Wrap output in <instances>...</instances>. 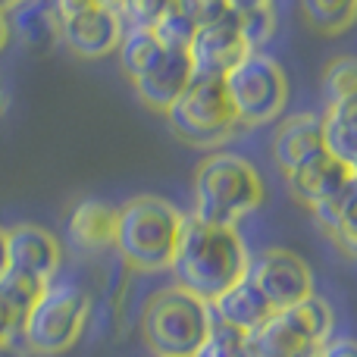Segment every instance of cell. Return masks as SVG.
Listing matches in <instances>:
<instances>
[{
    "label": "cell",
    "instance_id": "6da1fadb",
    "mask_svg": "<svg viewBox=\"0 0 357 357\" xmlns=\"http://www.w3.org/2000/svg\"><path fill=\"white\" fill-rule=\"evenodd\" d=\"M248 260L251 254H248L238 229L210 226L191 213L182 216L176 254L169 264L182 291L201 298L204 304H213L222 291H229L238 279H245Z\"/></svg>",
    "mask_w": 357,
    "mask_h": 357
},
{
    "label": "cell",
    "instance_id": "7a4b0ae2",
    "mask_svg": "<svg viewBox=\"0 0 357 357\" xmlns=\"http://www.w3.org/2000/svg\"><path fill=\"white\" fill-rule=\"evenodd\" d=\"M182 210L163 197H132L116 207V229H113V248L116 257L126 260L129 270L160 273L169 270L182 229Z\"/></svg>",
    "mask_w": 357,
    "mask_h": 357
},
{
    "label": "cell",
    "instance_id": "3957f363",
    "mask_svg": "<svg viewBox=\"0 0 357 357\" xmlns=\"http://www.w3.org/2000/svg\"><path fill=\"white\" fill-rule=\"evenodd\" d=\"M264 201V176L257 173L251 160L238 154H210L195 169V213L210 226H229Z\"/></svg>",
    "mask_w": 357,
    "mask_h": 357
},
{
    "label": "cell",
    "instance_id": "277c9868",
    "mask_svg": "<svg viewBox=\"0 0 357 357\" xmlns=\"http://www.w3.org/2000/svg\"><path fill=\"white\" fill-rule=\"evenodd\" d=\"M207 329L210 304L178 285L157 291L142 310V335L157 357H195Z\"/></svg>",
    "mask_w": 357,
    "mask_h": 357
},
{
    "label": "cell",
    "instance_id": "5b68a950",
    "mask_svg": "<svg viewBox=\"0 0 357 357\" xmlns=\"http://www.w3.org/2000/svg\"><path fill=\"white\" fill-rule=\"evenodd\" d=\"M226 98L235 110L238 126H264L282 116L289 104V75L273 56L260 50H248L226 75Z\"/></svg>",
    "mask_w": 357,
    "mask_h": 357
},
{
    "label": "cell",
    "instance_id": "8992f818",
    "mask_svg": "<svg viewBox=\"0 0 357 357\" xmlns=\"http://www.w3.org/2000/svg\"><path fill=\"white\" fill-rule=\"evenodd\" d=\"M163 116L176 138H182L191 148H216L238 129L222 79H210V75H195Z\"/></svg>",
    "mask_w": 357,
    "mask_h": 357
},
{
    "label": "cell",
    "instance_id": "52a82bcc",
    "mask_svg": "<svg viewBox=\"0 0 357 357\" xmlns=\"http://www.w3.org/2000/svg\"><path fill=\"white\" fill-rule=\"evenodd\" d=\"M91 301L75 285H50L41 291L35 307L22 317V335L25 345L35 354L54 357L63 354L82 339V329L88 323Z\"/></svg>",
    "mask_w": 357,
    "mask_h": 357
},
{
    "label": "cell",
    "instance_id": "ba28073f",
    "mask_svg": "<svg viewBox=\"0 0 357 357\" xmlns=\"http://www.w3.org/2000/svg\"><path fill=\"white\" fill-rule=\"evenodd\" d=\"M245 279H251L254 289L270 301L273 310L291 307L307 295H314V273H310L307 260L285 248H270V251H260L257 257H251Z\"/></svg>",
    "mask_w": 357,
    "mask_h": 357
},
{
    "label": "cell",
    "instance_id": "9c48e42d",
    "mask_svg": "<svg viewBox=\"0 0 357 357\" xmlns=\"http://www.w3.org/2000/svg\"><path fill=\"white\" fill-rule=\"evenodd\" d=\"M126 25L116 6H88L60 22V41L82 60H100L119 47Z\"/></svg>",
    "mask_w": 357,
    "mask_h": 357
},
{
    "label": "cell",
    "instance_id": "30bf717a",
    "mask_svg": "<svg viewBox=\"0 0 357 357\" xmlns=\"http://www.w3.org/2000/svg\"><path fill=\"white\" fill-rule=\"evenodd\" d=\"M245 54H248V47L238 35L235 13H226V16L213 19L207 25H197L195 38L188 44L195 75H210V79H222Z\"/></svg>",
    "mask_w": 357,
    "mask_h": 357
},
{
    "label": "cell",
    "instance_id": "8fae6325",
    "mask_svg": "<svg viewBox=\"0 0 357 357\" xmlns=\"http://www.w3.org/2000/svg\"><path fill=\"white\" fill-rule=\"evenodd\" d=\"M191 79H195V66H191L188 50L163 47L132 79V85H135V94L142 98V104H148L157 113H167L173 107V100L191 85Z\"/></svg>",
    "mask_w": 357,
    "mask_h": 357
},
{
    "label": "cell",
    "instance_id": "7c38bea8",
    "mask_svg": "<svg viewBox=\"0 0 357 357\" xmlns=\"http://www.w3.org/2000/svg\"><path fill=\"white\" fill-rule=\"evenodd\" d=\"M60 264H63V251L54 232L31 226V222L13 226L6 232V266L31 273V276L50 282L56 276V270H60Z\"/></svg>",
    "mask_w": 357,
    "mask_h": 357
},
{
    "label": "cell",
    "instance_id": "4fadbf2b",
    "mask_svg": "<svg viewBox=\"0 0 357 357\" xmlns=\"http://www.w3.org/2000/svg\"><path fill=\"white\" fill-rule=\"evenodd\" d=\"M354 182H357L354 169L345 167V163H339L335 157H329L326 151L289 173L291 195H295L301 204H307V207L333 201V197H339L342 191L351 188Z\"/></svg>",
    "mask_w": 357,
    "mask_h": 357
},
{
    "label": "cell",
    "instance_id": "5bb4252c",
    "mask_svg": "<svg viewBox=\"0 0 357 357\" xmlns=\"http://www.w3.org/2000/svg\"><path fill=\"white\" fill-rule=\"evenodd\" d=\"M320 154H323V135L317 113H295V116L279 123L276 135H273V160L285 176Z\"/></svg>",
    "mask_w": 357,
    "mask_h": 357
},
{
    "label": "cell",
    "instance_id": "9a60e30c",
    "mask_svg": "<svg viewBox=\"0 0 357 357\" xmlns=\"http://www.w3.org/2000/svg\"><path fill=\"white\" fill-rule=\"evenodd\" d=\"M6 22L10 38L16 35L31 54H47L60 41V16L50 0H16V6L6 13Z\"/></svg>",
    "mask_w": 357,
    "mask_h": 357
},
{
    "label": "cell",
    "instance_id": "2e32d148",
    "mask_svg": "<svg viewBox=\"0 0 357 357\" xmlns=\"http://www.w3.org/2000/svg\"><path fill=\"white\" fill-rule=\"evenodd\" d=\"M113 229H116V207L107 201H82L66 216V238L75 251H104L113 245Z\"/></svg>",
    "mask_w": 357,
    "mask_h": 357
},
{
    "label": "cell",
    "instance_id": "e0dca14e",
    "mask_svg": "<svg viewBox=\"0 0 357 357\" xmlns=\"http://www.w3.org/2000/svg\"><path fill=\"white\" fill-rule=\"evenodd\" d=\"M210 314H213L216 320L229 323V326L241 329V333H254V329L264 326L276 310H273L270 301L254 289L251 279H238L232 289L222 291V295L210 304Z\"/></svg>",
    "mask_w": 357,
    "mask_h": 357
},
{
    "label": "cell",
    "instance_id": "ac0fdd59",
    "mask_svg": "<svg viewBox=\"0 0 357 357\" xmlns=\"http://www.w3.org/2000/svg\"><path fill=\"white\" fill-rule=\"evenodd\" d=\"M320 135H323V151L354 169V163H357V100L326 104V113L320 116Z\"/></svg>",
    "mask_w": 357,
    "mask_h": 357
},
{
    "label": "cell",
    "instance_id": "d6986e66",
    "mask_svg": "<svg viewBox=\"0 0 357 357\" xmlns=\"http://www.w3.org/2000/svg\"><path fill=\"white\" fill-rule=\"evenodd\" d=\"M276 317L301 345H323V342H329L335 326L333 307L317 295H307L304 301L291 304V307L276 310Z\"/></svg>",
    "mask_w": 357,
    "mask_h": 357
},
{
    "label": "cell",
    "instance_id": "ffe728a7",
    "mask_svg": "<svg viewBox=\"0 0 357 357\" xmlns=\"http://www.w3.org/2000/svg\"><path fill=\"white\" fill-rule=\"evenodd\" d=\"M354 201H357V182H354L348 191H342L339 197H333V201L310 207V210H314V216H317V222L323 226V232H326L329 238L335 241V248H339V251L345 254L348 260H354V257H357Z\"/></svg>",
    "mask_w": 357,
    "mask_h": 357
},
{
    "label": "cell",
    "instance_id": "44dd1931",
    "mask_svg": "<svg viewBox=\"0 0 357 357\" xmlns=\"http://www.w3.org/2000/svg\"><path fill=\"white\" fill-rule=\"evenodd\" d=\"M160 50H163V44L157 41L154 29H132L129 25V29L123 31V38H119V47H116L119 66H123V73L129 75V79H135Z\"/></svg>",
    "mask_w": 357,
    "mask_h": 357
},
{
    "label": "cell",
    "instance_id": "7402d4cb",
    "mask_svg": "<svg viewBox=\"0 0 357 357\" xmlns=\"http://www.w3.org/2000/svg\"><path fill=\"white\" fill-rule=\"evenodd\" d=\"M44 289H47V282L31 276V273L13 270V266H6V270L0 273V298L10 304V310L19 317V323H22V317L29 314L31 307H35V301L41 298Z\"/></svg>",
    "mask_w": 357,
    "mask_h": 357
},
{
    "label": "cell",
    "instance_id": "603a6c76",
    "mask_svg": "<svg viewBox=\"0 0 357 357\" xmlns=\"http://www.w3.org/2000/svg\"><path fill=\"white\" fill-rule=\"evenodd\" d=\"M301 348H307V345H301V342L279 323L276 314L260 329L248 333V354L251 357H295Z\"/></svg>",
    "mask_w": 357,
    "mask_h": 357
},
{
    "label": "cell",
    "instance_id": "cb8c5ba5",
    "mask_svg": "<svg viewBox=\"0 0 357 357\" xmlns=\"http://www.w3.org/2000/svg\"><path fill=\"white\" fill-rule=\"evenodd\" d=\"M304 19L323 35H342L354 22L357 0H301Z\"/></svg>",
    "mask_w": 357,
    "mask_h": 357
},
{
    "label": "cell",
    "instance_id": "d4e9b609",
    "mask_svg": "<svg viewBox=\"0 0 357 357\" xmlns=\"http://www.w3.org/2000/svg\"><path fill=\"white\" fill-rule=\"evenodd\" d=\"M195 357H251L248 354V333H241V329L229 326V323L216 320L210 314V329Z\"/></svg>",
    "mask_w": 357,
    "mask_h": 357
},
{
    "label": "cell",
    "instance_id": "484cf974",
    "mask_svg": "<svg viewBox=\"0 0 357 357\" xmlns=\"http://www.w3.org/2000/svg\"><path fill=\"white\" fill-rule=\"evenodd\" d=\"M323 94L326 104L339 100H357V63L354 56H335L323 73Z\"/></svg>",
    "mask_w": 357,
    "mask_h": 357
},
{
    "label": "cell",
    "instance_id": "4316f807",
    "mask_svg": "<svg viewBox=\"0 0 357 357\" xmlns=\"http://www.w3.org/2000/svg\"><path fill=\"white\" fill-rule=\"evenodd\" d=\"M238 35L241 41H245L248 50H260L264 44L273 41V35H276V10L270 6H257V10H248V13H238Z\"/></svg>",
    "mask_w": 357,
    "mask_h": 357
},
{
    "label": "cell",
    "instance_id": "83f0119b",
    "mask_svg": "<svg viewBox=\"0 0 357 357\" xmlns=\"http://www.w3.org/2000/svg\"><path fill=\"white\" fill-rule=\"evenodd\" d=\"M195 31H197V25L191 22V19L185 16V13L178 10L176 3L169 6V10L154 22V35H157V41H160L163 47L188 50V44H191V38H195Z\"/></svg>",
    "mask_w": 357,
    "mask_h": 357
},
{
    "label": "cell",
    "instance_id": "f1b7e54d",
    "mask_svg": "<svg viewBox=\"0 0 357 357\" xmlns=\"http://www.w3.org/2000/svg\"><path fill=\"white\" fill-rule=\"evenodd\" d=\"M173 6V0H116V13L132 29H154V22Z\"/></svg>",
    "mask_w": 357,
    "mask_h": 357
},
{
    "label": "cell",
    "instance_id": "f546056e",
    "mask_svg": "<svg viewBox=\"0 0 357 357\" xmlns=\"http://www.w3.org/2000/svg\"><path fill=\"white\" fill-rule=\"evenodd\" d=\"M173 3L195 25H207V22H213V19H220V16H226L229 13L222 0H173Z\"/></svg>",
    "mask_w": 357,
    "mask_h": 357
},
{
    "label": "cell",
    "instance_id": "4dcf8cb0",
    "mask_svg": "<svg viewBox=\"0 0 357 357\" xmlns=\"http://www.w3.org/2000/svg\"><path fill=\"white\" fill-rule=\"evenodd\" d=\"M320 357H357V348L351 339H333L320 345Z\"/></svg>",
    "mask_w": 357,
    "mask_h": 357
},
{
    "label": "cell",
    "instance_id": "1f68e13d",
    "mask_svg": "<svg viewBox=\"0 0 357 357\" xmlns=\"http://www.w3.org/2000/svg\"><path fill=\"white\" fill-rule=\"evenodd\" d=\"M16 326H19V317L10 310V304L0 298V345L3 342H10V335L16 333Z\"/></svg>",
    "mask_w": 357,
    "mask_h": 357
},
{
    "label": "cell",
    "instance_id": "d6a6232c",
    "mask_svg": "<svg viewBox=\"0 0 357 357\" xmlns=\"http://www.w3.org/2000/svg\"><path fill=\"white\" fill-rule=\"evenodd\" d=\"M50 3H54L56 16H60V22H63V19H69V16H75V13H82V10H88V6H94L98 0H50Z\"/></svg>",
    "mask_w": 357,
    "mask_h": 357
},
{
    "label": "cell",
    "instance_id": "836d02e7",
    "mask_svg": "<svg viewBox=\"0 0 357 357\" xmlns=\"http://www.w3.org/2000/svg\"><path fill=\"white\" fill-rule=\"evenodd\" d=\"M222 3H226V10H229V13H235V16H238V13L257 10V6H270L273 0H222Z\"/></svg>",
    "mask_w": 357,
    "mask_h": 357
},
{
    "label": "cell",
    "instance_id": "e575fe53",
    "mask_svg": "<svg viewBox=\"0 0 357 357\" xmlns=\"http://www.w3.org/2000/svg\"><path fill=\"white\" fill-rule=\"evenodd\" d=\"M6 41H10V22H6V16L0 13V50L6 47Z\"/></svg>",
    "mask_w": 357,
    "mask_h": 357
},
{
    "label": "cell",
    "instance_id": "d590c367",
    "mask_svg": "<svg viewBox=\"0 0 357 357\" xmlns=\"http://www.w3.org/2000/svg\"><path fill=\"white\" fill-rule=\"evenodd\" d=\"M6 270V232L0 229V273Z\"/></svg>",
    "mask_w": 357,
    "mask_h": 357
},
{
    "label": "cell",
    "instance_id": "8d00e7d4",
    "mask_svg": "<svg viewBox=\"0 0 357 357\" xmlns=\"http://www.w3.org/2000/svg\"><path fill=\"white\" fill-rule=\"evenodd\" d=\"M0 357H22V354H19L10 342H3V345H0Z\"/></svg>",
    "mask_w": 357,
    "mask_h": 357
},
{
    "label": "cell",
    "instance_id": "74e56055",
    "mask_svg": "<svg viewBox=\"0 0 357 357\" xmlns=\"http://www.w3.org/2000/svg\"><path fill=\"white\" fill-rule=\"evenodd\" d=\"M13 6H16V0H0V13H3V16L13 10Z\"/></svg>",
    "mask_w": 357,
    "mask_h": 357
},
{
    "label": "cell",
    "instance_id": "f35d334b",
    "mask_svg": "<svg viewBox=\"0 0 357 357\" xmlns=\"http://www.w3.org/2000/svg\"><path fill=\"white\" fill-rule=\"evenodd\" d=\"M3 107H6V98H3V88H0V116H3Z\"/></svg>",
    "mask_w": 357,
    "mask_h": 357
},
{
    "label": "cell",
    "instance_id": "ab89813d",
    "mask_svg": "<svg viewBox=\"0 0 357 357\" xmlns=\"http://www.w3.org/2000/svg\"><path fill=\"white\" fill-rule=\"evenodd\" d=\"M100 6H116V0H98Z\"/></svg>",
    "mask_w": 357,
    "mask_h": 357
}]
</instances>
